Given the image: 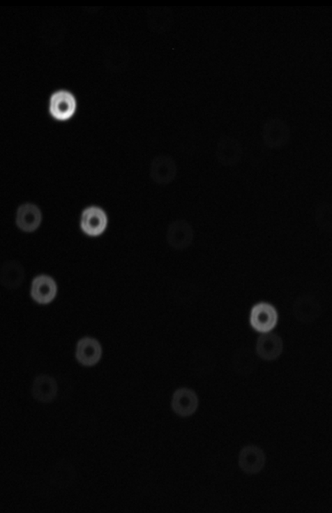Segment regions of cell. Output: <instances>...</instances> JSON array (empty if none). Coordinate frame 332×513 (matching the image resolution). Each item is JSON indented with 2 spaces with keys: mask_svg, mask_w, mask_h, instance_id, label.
<instances>
[{
  "mask_svg": "<svg viewBox=\"0 0 332 513\" xmlns=\"http://www.w3.org/2000/svg\"><path fill=\"white\" fill-rule=\"evenodd\" d=\"M289 138H291V129L282 119H269L263 125L262 140L266 147L269 149L282 148L288 144Z\"/></svg>",
  "mask_w": 332,
  "mask_h": 513,
  "instance_id": "obj_1",
  "label": "cell"
},
{
  "mask_svg": "<svg viewBox=\"0 0 332 513\" xmlns=\"http://www.w3.org/2000/svg\"><path fill=\"white\" fill-rule=\"evenodd\" d=\"M77 110V100L67 90H59L52 95L49 102V112L58 121L70 119Z\"/></svg>",
  "mask_w": 332,
  "mask_h": 513,
  "instance_id": "obj_2",
  "label": "cell"
},
{
  "mask_svg": "<svg viewBox=\"0 0 332 513\" xmlns=\"http://www.w3.org/2000/svg\"><path fill=\"white\" fill-rule=\"evenodd\" d=\"M195 237L193 227L185 220H177L169 225L166 239L174 250L182 251L192 245Z\"/></svg>",
  "mask_w": 332,
  "mask_h": 513,
  "instance_id": "obj_3",
  "label": "cell"
},
{
  "mask_svg": "<svg viewBox=\"0 0 332 513\" xmlns=\"http://www.w3.org/2000/svg\"><path fill=\"white\" fill-rule=\"evenodd\" d=\"M278 321V311L269 303L257 304L250 311V325L259 332H270L276 326Z\"/></svg>",
  "mask_w": 332,
  "mask_h": 513,
  "instance_id": "obj_4",
  "label": "cell"
},
{
  "mask_svg": "<svg viewBox=\"0 0 332 513\" xmlns=\"http://www.w3.org/2000/svg\"><path fill=\"white\" fill-rule=\"evenodd\" d=\"M292 313L299 322L312 323L321 316L322 305L314 295H301L293 303Z\"/></svg>",
  "mask_w": 332,
  "mask_h": 513,
  "instance_id": "obj_5",
  "label": "cell"
},
{
  "mask_svg": "<svg viewBox=\"0 0 332 513\" xmlns=\"http://www.w3.org/2000/svg\"><path fill=\"white\" fill-rule=\"evenodd\" d=\"M216 158L224 167H234L242 160L243 146L236 138L222 136L217 142Z\"/></svg>",
  "mask_w": 332,
  "mask_h": 513,
  "instance_id": "obj_6",
  "label": "cell"
},
{
  "mask_svg": "<svg viewBox=\"0 0 332 513\" xmlns=\"http://www.w3.org/2000/svg\"><path fill=\"white\" fill-rule=\"evenodd\" d=\"M177 172V165L171 156L159 155L151 162L149 174L154 183L165 186L174 181Z\"/></svg>",
  "mask_w": 332,
  "mask_h": 513,
  "instance_id": "obj_7",
  "label": "cell"
},
{
  "mask_svg": "<svg viewBox=\"0 0 332 513\" xmlns=\"http://www.w3.org/2000/svg\"><path fill=\"white\" fill-rule=\"evenodd\" d=\"M107 217L104 210L98 207H88L81 217V229L89 236H99L105 230Z\"/></svg>",
  "mask_w": 332,
  "mask_h": 513,
  "instance_id": "obj_8",
  "label": "cell"
},
{
  "mask_svg": "<svg viewBox=\"0 0 332 513\" xmlns=\"http://www.w3.org/2000/svg\"><path fill=\"white\" fill-rule=\"evenodd\" d=\"M198 405H199V399L193 389L181 388L177 389L172 396V410L180 417H190L197 411Z\"/></svg>",
  "mask_w": 332,
  "mask_h": 513,
  "instance_id": "obj_9",
  "label": "cell"
},
{
  "mask_svg": "<svg viewBox=\"0 0 332 513\" xmlns=\"http://www.w3.org/2000/svg\"><path fill=\"white\" fill-rule=\"evenodd\" d=\"M283 350V342L275 333H263L257 340L256 352L260 359L275 360L278 359Z\"/></svg>",
  "mask_w": 332,
  "mask_h": 513,
  "instance_id": "obj_10",
  "label": "cell"
},
{
  "mask_svg": "<svg viewBox=\"0 0 332 513\" xmlns=\"http://www.w3.org/2000/svg\"><path fill=\"white\" fill-rule=\"evenodd\" d=\"M266 456L263 450L256 446L244 447L239 454L241 470L247 474H257L265 466Z\"/></svg>",
  "mask_w": 332,
  "mask_h": 513,
  "instance_id": "obj_11",
  "label": "cell"
},
{
  "mask_svg": "<svg viewBox=\"0 0 332 513\" xmlns=\"http://www.w3.org/2000/svg\"><path fill=\"white\" fill-rule=\"evenodd\" d=\"M102 346L96 339L84 337L77 343L76 357L78 362L82 364L83 366L96 365L102 358Z\"/></svg>",
  "mask_w": 332,
  "mask_h": 513,
  "instance_id": "obj_12",
  "label": "cell"
},
{
  "mask_svg": "<svg viewBox=\"0 0 332 513\" xmlns=\"http://www.w3.org/2000/svg\"><path fill=\"white\" fill-rule=\"evenodd\" d=\"M31 297L39 304H47L54 299L57 294V285L49 276H38L32 282Z\"/></svg>",
  "mask_w": 332,
  "mask_h": 513,
  "instance_id": "obj_13",
  "label": "cell"
},
{
  "mask_svg": "<svg viewBox=\"0 0 332 513\" xmlns=\"http://www.w3.org/2000/svg\"><path fill=\"white\" fill-rule=\"evenodd\" d=\"M41 211L33 204L22 205L16 213V225L26 232H34L40 225Z\"/></svg>",
  "mask_w": 332,
  "mask_h": 513,
  "instance_id": "obj_14",
  "label": "cell"
},
{
  "mask_svg": "<svg viewBox=\"0 0 332 513\" xmlns=\"http://www.w3.org/2000/svg\"><path fill=\"white\" fill-rule=\"evenodd\" d=\"M25 278L24 266L17 261H8L0 269V283L8 289L21 287Z\"/></svg>",
  "mask_w": 332,
  "mask_h": 513,
  "instance_id": "obj_15",
  "label": "cell"
},
{
  "mask_svg": "<svg viewBox=\"0 0 332 513\" xmlns=\"http://www.w3.org/2000/svg\"><path fill=\"white\" fill-rule=\"evenodd\" d=\"M32 396L38 401L48 403L54 401L57 394V384L51 376H40L35 379L32 385Z\"/></svg>",
  "mask_w": 332,
  "mask_h": 513,
  "instance_id": "obj_16",
  "label": "cell"
},
{
  "mask_svg": "<svg viewBox=\"0 0 332 513\" xmlns=\"http://www.w3.org/2000/svg\"><path fill=\"white\" fill-rule=\"evenodd\" d=\"M174 299L181 304H192L199 297V288L188 279H179L175 282L172 290Z\"/></svg>",
  "mask_w": 332,
  "mask_h": 513,
  "instance_id": "obj_17",
  "label": "cell"
},
{
  "mask_svg": "<svg viewBox=\"0 0 332 513\" xmlns=\"http://www.w3.org/2000/svg\"><path fill=\"white\" fill-rule=\"evenodd\" d=\"M233 364L236 372L242 375H248L255 371L258 362L250 350L241 348L234 352Z\"/></svg>",
  "mask_w": 332,
  "mask_h": 513,
  "instance_id": "obj_18",
  "label": "cell"
},
{
  "mask_svg": "<svg viewBox=\"0 0 332 513\" xmlns=\"http://www.w3.org/2000/svg\"><path fill=\"white\" fill-rule=\"evenodd\" d=\"M214 357L205 350H195L191 359L192 369L199 375L211 371L214 366Z\"/></svg>",
  "mask_w": 332,
  "mask_h": 513,
  "instance_id": "obj_19",
  "label": "cell"
},
{
  "mask_svg": "<svg viewBox=\"0 0 332 513\" xmlns=\"http://www.w3.org/2000/svg\"><path fill=\"white\" fill-rule=\"evenodd\" d=\"M151 15V24L152 31L158 32H164L171 27L172 24V14L170 9L158 8L155 9L154 13Z\"/></svg>",
  "mask_w": 332,
  "mask_h": 513,
  "instance_id": "obj_20",
  "label": "cell"
},
{
  "mask_svg": "<svg viewBox=\"0 0 332 513\" xmlns=\"http://www.w3.org/2000/svg\"><path fill=\"white\" fill-rule=\"evenodd\" d=\"M331 207L330 205L324 203L317 207L315 213V223L319 229L331 230L332 227Z\"/></svg>",
  "mask_w": 332,
  "mask_h": 513,
  "instance_id": "obj_21",
  "label": "cell"
}]
</instances>
